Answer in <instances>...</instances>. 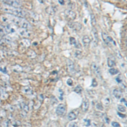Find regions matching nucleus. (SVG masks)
I'll use <instances>...</instances> for the list:
<instances>
[{
    "label": "nucleus",
    "mask_w": 127,
    "mask_h": 127,
    "mask_svg": "<svg viewBox=\"0 0 127 127\" xmlns=\"http://www.w3.org/2000/svg\"><path fill=\"white\" fill-rule=\"evenodd\" d=\"M1 9L4 12L8 13H9L13 14L15 15H17L18 16H24L26 14V12L23 10L11 7L6 5L3 7Z\"/></svg>",
    "instance_id": "1"
},
{
    "label": "nucleus",
    "mask_w": 127,
    "mask_h": 127,
    "mask_svg": "<svg viewBox=\"0 0 127 127\" xmlns=\"http://www.w3.org/2000/svg\"><path fill=\"white\" fill-rule=\"evenodd\" d=\"M102 37L106 44L110 46L111 43H114V44L115 45H116V43H115V42L114 41L113 39L111 36H109L107 34V33H106V32H103L102 33Z\"/></svg>",
    "instance_id": "2"
},
{
    "label": "nucleus",
    "mask_w": 127,
    "mask_h": 127,
    "mask_svg": "<svg viewBox=\"0 0 127 127\" xmlns=\"http://www.w3.org/2000/svg\"><path fill=\"white\" fill-rule=\"evenodd\" d=\"M2 3L6 6L15 8H19L22 6V3L18 1H4Z\"/></svg>",
    "instance_id": "3"
},
{
    "label": "nucleus",
    "mask_w": 127,
    "mask_h": 127,
    "mask_svg": "<svg viewBox=\"0 0 127 127\" xmlns=\"http://www.w3.org/2000/svg\"><path fill=\"white\" fill-rule=\"evenodd\" d=\"M6 33H14L17 31V27L13 24H8L5 26Z\"/></svg>",
    "instance_id": "4"
},
{
    "label": "nucleus",
    "mask_w": 127,
    "mask_h": 127,
    "mask_svg": "<svg viewBox=\"0 0 127 127\" xmlns=\"http://www.w3.org/2000/svg\"><path fill=\"white\" fill-rule=\"evenodd\" d=\"M68 25L69 26L70 28H71V29H73L75 31H77L80 30L81 29L82 27V25H81L77 22H70L69 24Z\"/></svg>",
    "instance_id": "5"
},
{
    "label": "nucleus",
    "mask_w": 127,
    "mask_h": 127,
    "mask_svg": "<svg viewBox=\"0 0 127 127\" xmlns=\"http://www.w3.org/2000/svg\"><path fill=\"white\" fill-rule=\"evenodd\" d=\"M65 16L69 20H74L76 17V13L71 10H67L65 12Z\"/></svg>",
    "instance_id": "6"
},
{
    "label": "nucleus",
    "mask_w": 127,
    "mask_h": 127,
    "mask_svg": "<svg viewBox=\"0 0 127 127\" xmlns=\"http://www.w3.org/2000/svg\"><path fill=\"white\" fill-rule=\"evenodd\" d=\"M66 110V106L63 104H59L56 108V113L58 115L61 116L64 114Z\"/></svg>",
    "instance_id": "7"
},
{
    "label": "nucleus",
    "mask_w": 127,
    "mask_h": 127,
    "mask_svg": "<svg viewBox=\"0 0 127 127\" xmlns=\"http://www.w3.org/2000/svg\"><path fill=\"white\" fill-rule=\"evenodd\" d=\"M89 99L87 98H84L83 100L82 105H81V109L83 112H87L89 108Z\"/></svg>",
    "instance_id": "8"
},
{
    "label": "nucleus",
    "mask_w": 127,
    "mask_h": 127,
    "mask_svg": "<svg viewBox=\"0 0 127 127\" xmlns=\"http://www.w3.org/2000/svg\"><path fill=\"white\" fill-rule=\"evenodd\" d=\"M91 69L92 71L95 73L97 76H100L101 75V71L99 67L95 63H93L91 65Z\"/></svg>",
    "instance_id": "9"
},
{
    "label": "nucleus",
    "mask_w": 127,
    "mask_h": 127,
    "mask_svg": "<svg viewBox=\"0 0 127 127\" xmlns=\"http://www.w3.org/2000/svg\"><path fill=\"white\" fill-rule=\"evenodd\" d=\"M90 39L88 35H85L82 38V42L84 46L86 48H88L90 43Z\"/></svg>",
    "instance_id": "10"
},
{
    "label": "nucleus",
    "mask_w": 127,
    "mask_h": 127,
    "mask_svg": "<svg viewBox=\"0 0 127 127\" xmlns=\"http://www.w3.org/2000/svg\"><path fill=\"white\" fill-rule=\"evenodd\" d=\"M17 33L18 34L21 35L22 36H29L30 33L29 31H28L26 29L20 28L17 30Z\"/></svg>",
    "instance_id": "11"
},
{
    "label": "nucleus",
    "mask_w": 127,
    "mask_h": 127,
    "mask_svg": "<svg viewBox=\"0 0 127 127\" xmlns=\"http://www.w3.org/2000/svg\"><path fill=\"white\" fill-rule=\"evenodd\" d=\"M108 66L110 68H112L116 65V59L114 57H110L107 60Z\"/></svg>",
    "instance_id": "12"
},
{
    "label": "nucleus",
    "mask_w": 127,
    "mask_h": 127,
    "mask_svg": "<svg viewBox=\"0 0 127 127\" xmlns=\"http://www.w3.org/2000/svg\"><path fill=\"white\" fill-rule=\"evenodd\" d=\"M20 26L22 28H24V29H26V30L30 29L31 27V26L30 24L28 22H27L26 20H25V19H23V20L22 21V23H21Z\"/></svg>",
    "instance_id": "13"
},
{
    "label": "nucleus",
    "mask_w": 127,
    "mask_h": 127,
    "mask_svg": "<svg viewBox=\"0 0 127 127\" xmlns=\"http://www.w3.org/2000/svg\"><path fill=\"white\" fill-rule=\"evenodd\" d=\"M113 94L117 99H120L123 95V93L121 89H116L113 90Z\"/></svg>",
    "instance_id": "14"
},
{
    "label": "nucleus",
    "mask_w": 127,
    "mask_h": 127,
    "mask_svg": "<svg viewBox=\"0 0 127 127\" xmlns=\"http://www.w3.org/2000/svg\"><path fill=\"white\" fill-rule=\"evenodd\" d=\"M68 69L69 72H73L74 71L75 69V66H74V63L71 61L70 60H68Z\"/></svg>",
    "instance_id": "15"
},
{
    "label": "nucleus",
    "mask_w": 127,
    "mask_h": 127,
    "mask_svg": "<svg viewBox=\"0 0 127 127\" xmlns=\"http://www.w3.org/2000/svg\"><path fill=\"white\" fill-rule=\"evenodd\" d=\"M22 91L25 93V94H30L32 93V89H31L30 87H25L23 88V89H22Z\"/></svg>",
    "instance_id": "16"
},
{
    "label": "nucleus",
    "mask_w": 127,
    "mask_h": 127,
    "mask_svg": "<svg viewBox=\"0 0 127 127\" xmlns=\"http://www.w3.org/2000/svg\"><path fill=\"white\" fill-rule=\"evenodd\" d=\"M76 117H77V115L74 111H72L70 112L68 115V118L70 121L74 120L76 118Z\"/></svg>",
    "instance_id": "17"
},
{
    "label": "nucleus",
    "mask_w": 127,
    "mask_h": 127,
    "mask_svg": "<svg viewBox=\"0 0 127 127\" xmlns=\"http://www.w3.org/2000/svg\"><path fill=\"white\" fill-rule=\"evenodd\" d=\"M20 108L23 109V111H24L26 113H27L28 112L29 107L27 104L24 103H21L20 105Z\"/></svg>",
    "instance_id": "18"
},
{
    "label": "nucleus",
    "mask_w": 127,
    "mask_h": 127,
    "mask_svg": "<svg viewBox=\"0 0 127 127\" xmlns=\"http://www.w3.org/2000/svg\"><path fill=\"white\" fill-rule=\"evenodd\" d=\"M90 19H91V23L93 26H94L96 24V20L95 17V16L93 14H91L90 15Z\"/></svg>",
    "instance_id": "19"
},
{
    "label": "nucleus",
    "mask_w": 127,
    "mask_h": 127,
    "mask_svg": "<svg viewBox=\"0 0 127 127\" xmlns=\"http://www.w3.org/2000/svg\"><path fill=\"white\" fill-rule=\"evenodd\" d=\"M47 12L49 14H51V15H53V14H54L55 13L56 11L55 10L54 8L52 7H49V8H47Z\"/></svg>",
    "instance_id": "20"
},
{
    "label": "nucleus",
    "mask_w": 127,
    "mask_h": 127,
    "mask_svg": "<svg viewBox=\"0 0 127 127\" xmlns=\"http://www.w3.org/2000/svg\"><path fill=\"white\" fill-rule=\"evenodd\" d=\"M22 43L23 45L26 47H28L30 45V41L27 39H24L22 41Z\"/></svg>",
    "instance_id": "21"
},
{
    "label": "nucleus",
    "mask_w": 127,
    "mask_h": 127,
    "mask_svg": "<svg viewBox=\"0 0 127 127\" xmlns=\"http://www.w3.org/2000/svg\"><path fill=\"white\" fill-rule=\"evenodd\" d=\"M92 32H93V37H94V38L95 40L96 41V42H98L99 39H98V35L97 30L94 28V29H93Z\"/></svg>",
    "instance_id": "22"
},
{
    "label": "nucleus",
    "mask_w": 127,
    "mask_h": 127,
    "mask_svg": "<svg viewBox=\"0 0 127 127\" xmlns=\"http://www.w3.org/2000/svg\"><path fill=\"white\" fill-rule=\"evenodd\" d=\"M109 73L112 75H115L119 73V71L117 69H116L115 68H111L109 71Z\"/></svg>",
    "instance_id": "23"
},
{
    "label": "nucleus",
    "mask_w": 127,
    "mask_h": 127,
    "mask_svg": "<svg viewBox=\"0 0 127 127\" xmlns=\"http://www.w3.org/2000/svg\"><path fill=\"white\" fill-rule=\"evenodd\" d=\"M10 121L9 120H5L1 124L2 127H8L9 126Z\"/></svg>",
    "instance_id": "24"
},
{
    "label": "nucleus",
    "mask_w": 127,
    "mask_h": 127,
    "mask_svg": "<svg viewBox=\"0 0 127 127\" xmlns=\"http://www.w3.org/2000/svg\"><path fill=\"white\" fill-rule=\"evenodd\" d=\"M74 91L77 93H80L82 92V88L80 86H77L74 89Z\"/></svg>",
    "instance_id": "25"
},
{
    "label": "nucleus",
    "mask_w": 127,
    "mask_h": 127,
    "mask_svg": "<svg viewBox=\"0 0 127 127\" xmlns=\"http://www.w3.org/2000/svg\"><path fill=\"white\" fill-rule=\"evenodd\" d=\"M28 56L29 58H34L36 57V54L33 51H30L28 53Z\"/></svg>",
    "instance_id": "26"
},
{
    "label": "nucleus",
    "mask_w": 127,
    "mask_h": 127,
    "mask_svg": "<svg viewBox=\"0 0 127 127\" xmlns=\"http://www.w3.org/2000/svg\"><path fill=\"white\" fill-rule=\"evenodd\" d=\"M13 69L14 71L17 72H20V71H22L23 70L22 68L20 66H18V65H16V66H14V67H13Z\"/></svg>",
    "instance_id": "27"
},
{
    "label": "nucleus",
    "mask_w": 127,
    "mask_h": 127,
    "mask_svg": "<svg viewBox=\"0 0 127 127\" xmlns=\"http://www.w3.org/2000/svg\"><path fill=\"white\" fill-rule=\"evenodd\" d=\"M70 42L71 44H72V45H76V40L74 37H70Z\"/></svg>",
    "instance_id": "28"
},
{
    "label": "nucleus",
    "mask_w": 127,
    "mask_h": 127,
    "mask_svg": "<svg viewBox=\"0 0 127 127\" xmlns=\"http://www.w3.org/2000/svg\"><path fill=\"white\" fill-rule=\"evenodd\" d=\"M5 33H6L5 26L0 25V34H3Z\"/></svg>",
    "instance_id": "29"
},
{
    "label": "nucleus",
    "mask_w": 127,
    "mask_h": 127,
    "mask_svg": "<svg viewBox=\"0 0 127 127\" xmlns=\"http://www.w3.org/2000/svg\"><path fill=\"white\" fill-rule=\"evenodd\" d=\"M12 125L14 127H18L21 125V122L19 121H15L12 123Z\"/></svg>",
    "instance_id": "30"
},
{
    "label": "nucleus",
    "mask_w": 127,
    "mask_h": 127,
    "mask_svg": "<svg viewBox=\"0 0 127 127\" xmlns=\"http://www.w3.org/2000/svg\"><path fill=\"white\" fill-rule=\"evenodd\" d=\"M8 96H9L8 94L7 93H6V92L4 91V92H3V93H2V94L1 96V97H0V98H1V99H2L5 100V99H6L8 97Z\"/></svg>",
    "instance_id": "31"
},
{
    "label": "nucleus",
    "mask_w": 127,
    "mask_h": 127,
    "mask_svg": "<svg viewBox=\"0 0 127 127\" xmlns=\"http://www.w3.org/2000/svg\"><path fill=\"white\" fill-rule=\"evenodd\" d=\"M118 109L120 111H121L122 112H124L126 110V108L122 105H119L118 107Z\"/></svg>",
    "instance_id": "32"
},
{
    "label": "nucleus",
    "mask_w": 127,
    "mask_h": 127,
    "mask_svg": "<svg viewBox=\"0 0 127 127\" xmlns=\"http://www.w3.org/2000/svg\"><path fill=\"white\" fill-rule=\"evenodd\" d=\"M112 125L113 127H121L120 125L116 122H113L112 123Z\"/></svg>",
    "instance_id": "33"
},
{
    "label": "nucleus",
    "mask_w": 127,
    "mask_h": 127,
    "mask_svg": "<svg viewBox=\"0 0 127 127\" xmlns=\"http://www.w3.org/2000/svg\"><path fill=\"white\" fill-rule=\"evenodd\" d=\"M84 121L85 122V125L87 127H89L90 125V121L89 120H88V119H86L84 120Z\"/></svg>",
    "instance_id": "34"
},
{
    "label": "nucleus",
    "mask_w": 127,
    "mask_h": 127,
    "mask_svg": "<svg viewBox=\"0 0 127 127\" xmlns=\"http://www.w3.org/2000/svg\"><path fill=\"white\" fill-rule=\"evenodd\" d=\"M0 72L3 73L4 74L7 73V69L5 67H0Z\"/></svg>",
    "instance_id": "35"
},
{
    "label": "nucleus",
    "mask_w": 127,
    "mask_h": 127,
    "mask_svg": "<svg viewBox=\"0 0 127 127\" xmlns=\"http://www.w3.org/2000/svg\"><path fill=\"white\" fill-rule=\"evenodd\" d=\"M97 86V82L96 81V79L95 78L93 79L92 80V86L93 87H96Z\"/></svg>",
    "instance_id": "36"
},
{
    "label": "nucleus",
    "mask_w": 127,
    "mask_h": 127,
    "mask_svg": "<svg viewBox=\"0 0 127 127\" xmlns=\"http://www.w3.org/2000/svg\"><path fill=\"white\" fill-rule=\"evenodd\" d=\"M67 83L68 84V85H69V86H72L73 85V81L72 80V79H68L67 81Z\"/></svg>",
    "instance_id": "37"
},
{
    "label": "nucleus",
    "mask_w": 127,
    "mask_h": 127,
    "mask_svg": "<svg viewBox=\"0 0 127 127\" xmlns=\"http://www.w3.org/2000/svg\"><path fill=\"white\" fill-rule=\"evenodd\" d=\"M20 114H21V116H22L23 118H25L26 116V112H25L24 111H22Z\"/></svg>",
    "instance_id": "38"
},
{
    "label": "nucleus",
    "mask_w": 127,
    "mask_h": 127,
    "mask_svg": "<svg viewBox=\"0 0 127 127\" xmlns=\"http://www.w3.org/2000/svg\"><path fill=\"white\" fill-rule=\"evenodd\" d=\"M9 109L11 111H13L14 110V107L13 106H10Z\"/></svg>",
    "instance_id": "39"
},
{
    "label": "nucleus",
    "mask_w": 127,
    "mask_h": 127,
    "mask_svg": "<svg viewBox=\"0 0 127 127\" xmlns=\"http://www.w3.org/2000/svg\"><path fill=\"white\" fill-rule=\"evenodd\" d=\"M116 81H117L118 83H120L121 82H122V79H121V78H120L119 76H118V77H117L116 78Z\"/></svg>",
    "instance_id": "40"
},
{
    "label": "nucleus",
    "mask_w": 127,
    "mask_h": 127,
    "mask_svg": "<svg viewBox=\"0 0 127 127\" xmlns=\"http://www.w3.org/2000/svg\"><path fill=\"white\" fill-rule=\"evenodd\" d=\"M121 102H124L125 103V104L127 106V101H126L125 99L122 98V99L121 100Z\"/></svg>",
    "instance_id": "41"
},
{
    "label": "nucleus",
    "mask_w": 127,
    "mask_h": 127,
    "mask_svg": "<svg viewBox=\"0 0 127 127\" xmlns=\"http://www.w3.org/2000/svg\"><path fill=\"white\" fill-rule=\"evenodd\" d=\"M118 114L119 116L120 117H121V118H124V117H125V115H123V114H121V113H119V112L118 113Z\"/></svg>",
    "instance_id": "42"
},
{
    "label": "nucleus",
    "mask_w": 127,
    "mask_h": 127,
    "mask_svg": "<svg viewBox=\"0 0 127 127\" xmlns=\"http://www.w3.org/2000/svg\"><path fill=\"white\" fill-rule=\"evenodd\" d=\"M59 3L61 4V5H64L65 4V2L64 1H59Z\"/></svg>",
    "instance_id": "43"
},
{
    "label": "nucleus",
    "mask_w": 127,
    "mask_h": 127,
    "mask_svg": "<svg viewBox=\"0 0 127 127\" xmlns=\"http://www.w3.org/2000/svg\"><path fill=\"white\" fill-rule=\"evenodd\" d=\"M3 92H4V90L3 89H0V97H1V95H2V94Z\"/></svg>",
    "instance_id": "44"
},
{
    "label": "nucleus",
    "mask_w": 127,
    "mask_h": 127,
    "mask_svg": "<svg viewBox=\"0 0 127 127\" xmlns=\"http://www.w3.org/2000/svg\"><path fill=\"white\" fill-rule=\"evenodd\" d=\"M0 122H1V118H0Z\"/></svg>",
    "instance_id": "45"
},
{
    "label": "nucleus",
    "mask_w": 127,
    "mask_h": 127,
    "mask_svg": "<svg viewBox=\"0 0 127 127\" xmlns=\"http://www.w3.org/2000/svg\"></svg>",
    "instance_id": "46"
}]
</instances>
